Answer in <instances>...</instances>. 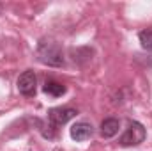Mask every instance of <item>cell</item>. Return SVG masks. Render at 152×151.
Segmentation results:
<instances>
[{"instance_id":"6","label":"cell","mask_w":152,"mask_h":151,"mask_svg":"<svg viewBox=\"0 0 152 151\" xmlns=\"http://www.w3.org/2000/svg\"><path fill=\"white\" fill-rule=\"evenodd\" d=\"M118 128H120V121H118V119H115V117H106V119L101 123V126H99V133H101V137H104V139H112L113 135H117Z\"/></svg>"},{"instance_id":"3","label":"cell","mask_w":152,"mask_h":151,"mask_svg":"<svg viewBox=\"0 0 152 151\" xmlns=\"http://www.w3.org/2000/svg\"><path fill=\"white\" fill-rule=\"evenodd\" d=\"M18 91L27 96V98H34L36 96V91H37V76L32 70H27L23 71L20 78H18Z\"/></svg>"},{"instance_id":"7","label":"cell","mask_w":152,"mask_h":151,"mask_svg":"<svg viewBox=\"0 0 152 151\" xmlns=\"http://www.w3.org/2000/svg\"><path fill=\"white\" fill-rule=\"evenodd\" d=\"M42 91L48 94V96H53V98H58L62 94H66V85L57 82V80H46L44 85H42Z\"/></svg>"},{"instance_id":"5","label":"cell","mask_w":152,"mask_h":151,"mask_svg":"<svg viewBox=\"0 0 152 151\" xmlns=\"http://www.w3.org/2000/svg\"><path fill=\"white\" fill-rule=\"evenodd\" d=\"M94 135V128L90 123H85V121H80L75 123L71 126V137L78 141V142H83V141H88L90 137Z\"/></svg>"},{"instance_id":"1","label":"cell","mask_w":152,"mask_h":151,"mask_svg":"<svg viewBox=\"0 0 152 151\" xmlns=\"http://www.w3.org/2000/svg\"><path fill=\"white\" fill-rule=\"evenodd\" d=\"M37 59L39 62L51 66V68H60L64 66V52L57 41L51 39H41L37 44Z\"/></svg>"},{"instance_id":"8","label":"cell","mask_w":152,"mask_h":151,"mask_svg":"<svg viewBox=\"0 0 152 151\" xmlns=\"http://www.w3.org/2000/svg\"><path fill=\"white\" fill-rule=\"evenodd\" d=\"M138 39H140V44H142L145 50H151L152 52V29L142 30V32L138 34Z\"/></svg>"},{"instance_id":"4","label":"cell","mask_w":152,"mask_h":151,"mask_svg":"<svg viewBox=\"0 0 152 151\" xmlns=\"http://www.w3.org/2000/svg\"><path fill=\"white\" fill-rule=\"evenodd\" d=\"M78 110L73 107H55L48 110V121L53 126H62L66 123H69L73 117H76Z\"/></svg>"},{"instance_id":"2","label":"cell","mask_w":152,"mask_h":151,"mask_svg":"<svg viewBox=\"0 0 152 151\" xmlns=\"http://www.w3.org/2000/svg\"><path fill=\"white\" fill-rule=\"evenodd\" d=\"M147 137V130L142 123L138 121H129L126 132L122 133V137L118 139V144L122 148H133V146H138L145 141Z\"/></svg>"}]
</instances>
